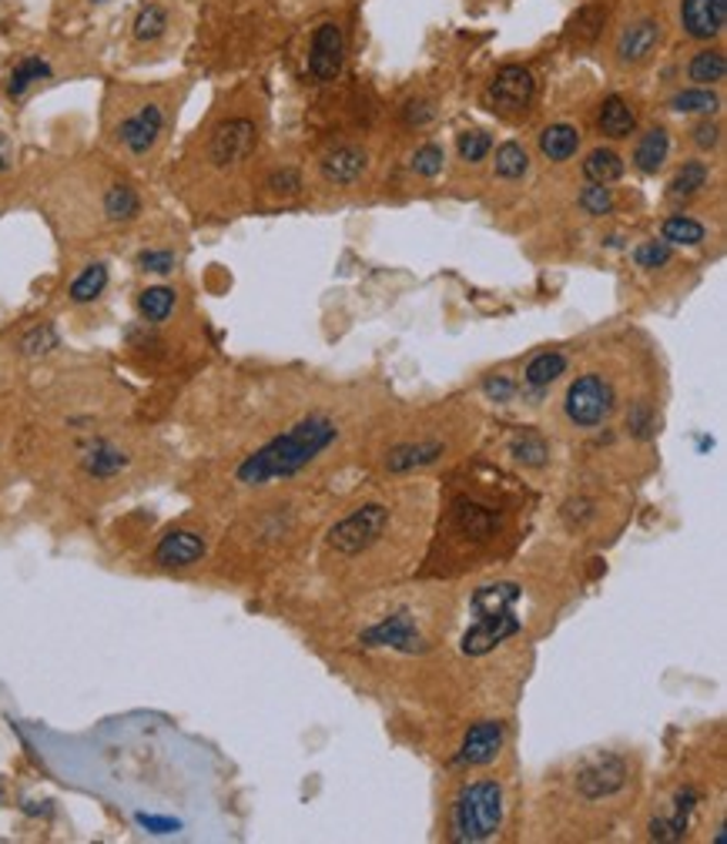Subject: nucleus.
<instances>
[{
	"label": "nucleus",
	"instance_id": "f257e3e1",
	"mask_svg": "<svg viewBox=\"0 0 727 844\" xmlns=\"http://www.w3.org/2000/svg\"><path fill=\"white\" fill-rule=\"evenodd\" d=\"M338 439V422L325 412L298 419L292 430L248 452L235 467V483L242 489H266L272 483L295 480L312 462H319Z\"/></svg>",
	"mask_w": 727,
	"mask_h": 844
},
{
	"label": "nucleus",
	"instance_id": "f03ea898",
	"mask_svg": "<svg viewBox=\"0 0 727 844\" xmlns=\"http://www.w3.org/2000/svg\"><path fill=\"white\" fill-rule=\"evenodd\" d=\"M168 124H171V104L164 98H138L124 111L114 114L111 121V141L118 151H124L132 161H145L151 158L161 141L168 138Z\"/></svg>",
	"mask_w": 727,
	"mask_h": 844
},
{
	"label": "nucleus",
	"instance_id": "7ed1b4c3",
	"mask_svg": "<svg viewBox=\"0 0 727 844\" xmlns=\"http://www.w3.org/2000/svg\"><path fill=\"white\" fill-rule=\"evenodd\" d=\"M503 787L500 781H473L466 784L456 800H453V811H449V837L459 844H480L490 841L500 824H503Z\"/></svg>",
	"mask_w": 727,
	"mask_h": 844
},
{
	"label": "nucleus",
	"instance_id": "20e7f679",
	"mask_svg": "<svg viewBox=\"0 0 727 844\" xmlns=\"http://www.w3.org/2000/svg\"><path fill=\"white\" fill-rule=\"evenodd\" d=\"M138 452L108 433H84L74 443V470L84 483L111 486L135 470Z\"/></svg>",
	"mask_w": 727,
	"mask_h": 844
},
{
	"label": "nucleus",
	"instance_id": "39448f33",
	"mask_svg": "<svg viewBox=\"0 0 727 844\" xmlns=\"http://www.w3.org/2000/svg\"><path fill=\"white\" fill-rule=\"evenodd\" d=\"M255 148H259V124H255L248 114H229L205 135L201 164L208 172L229 175L255 154Z\"/></svg>",
	"mask_w": 727,
	"mask_h": 844
},
{
	"label": "nucleus",
	"instance_id": "423d86ee",
	"mask_svg": "<svg viewBox=\"0 0 727 844\" xmlns=\"http://www.w3.org/2000/svg\"><path fill=\"white\" fill-rule=\"evenodd\" d=\"M390 523H393V510L386 502H362L349 517H342L332 526L329 546L338 557H362L386 536Z\"/></svg>",
	"mask_w": 727,
	"mask_h": 844
},
{
	"label": "nucleus",
	"instance_id": "0eeeda50",
	"mask_svg": "<svg viewBox=\"0 0 727 844\" xmlns=\"http://www.w3.org/2000/svg\"><path fill=\"white\" fill-rule=\"evenodd\" d=\"M614 406H617V393L611 386V378H604L601 372L577 375L564 396V412L577 430H596L601 422L611 419Z\"/></svg>",
	"mask_w": 727,
	"mask_h": 844
},
{
	"label": "nucleus",
	"instance_id": "6e6552de",
	"mask_svg": "<svg viewBox=\"0 0 727 844\" xmlns=\"http://www.w3.org/2000/svg\"><path fill=\"white\" fill-rule=\"evenodd\" d=\"M205 557H208V533L201 526H192V523L171 526L168 533H161L155 550H151V563L158 570H168V573L192 570Z\"/></svg>",
	"mask_w": 727,
	"mask_h": 844
},
{
	"label": "nucleus",
	"instance_id": "1a4fd4ad",
	"mask_svg": "<svg viewBox=\"0 0 727 844\" xmlns=\"http://www.w3.org/2000/svg\"><path fill=\"white\" fill-rule=\"evenodd\" d=\"M630 778V768L624 757L617 754H596L590 761H583L574 774V787L583 800H607L624 791Z\"/></svg>",
	"mask_w": 727,
	"mask_h": 844
},
{
	"label": "nucleus",
	"instance_id": "9d476101",
	"mask_svg": "<svg viewBox=\"0 0 727 844\" xmlns=\"http://www.w3.org/2000/svg\"><path fill=\"white\" fill-rule=\"evenodd\" d=\"M533 98H537V80L520 64H506L503 71H496V77L490 80V88H486V104L496 114H506V117L527 114Z\"/></svg>",
	"mask_w": 727,
	"mask_h": 844
},
{
	"label": "nucleus",
	"instance_id": "9b49d317",
	"mask_svg": "<svg viewBox=\"0 0 727 844\" xmlns=\"http://www.w3.org/2000/svg\"><path fill=\"white\" fill-rule=\"evenodd\" d=\"M661 40H664V24L657 17H651V14L633 17L620 27L614 54L624 67H644L657 54Z\"/></svg>",
	"mask_w": 727,
	"mask_h": 844
},
{
	"label": "nucleus",
	"instance_id": "f8f14e48",
	"mask_svg": "<svg viewBox=\"0 0 727 844\" xmlns=\"http://www.w3.org/2000/svg\"><path fill=\"white\" fill-rule=\"evenodd\" d=\"M503 744H506V728L500 721H480L466 731L453 765L456 768H483V765L496 761Z\"/></svg>",
	"mask_w": 727,
	"mask_h": 844
},
{
	"label": "nucleus",
	"instance_id": "ddd939ff",
	"mask_svg": "<svg viewBox=\"0 0 727 844\" xmlns=\"http://www.w3.org/2000/svg\"><path fill=\"white\" fill-rule=\"evenodd\" d=\"M362 644L366 647H393V650H403V654H419L426 647L422 633H419V626L409 613H393L386 620H379L375 626H369L362 633Z\"/></svg>",
	"mask_w": 727,
	"mask_h": 844
},
{
	"label": "nucleus",
	"instance_id": "4468645a",
	"mask_svg": "<svg viewBox=\"0 0 727 844\" xmlns=\"http://www.w3.org/2000/svg\"><path fill=\"white\" fill-rule=\"evenodd\" d=\"M513 633H520V620L513 617V610L503 613H486L477 620V626L466 630L463 637V654L466 657H486L496 644H503Z\"/></svg>",
	"mask_w": 727,
	"mask_h": 844
},
{
	"label": "nucleus",
	"instance_id": "2eb2a0df",
	"mask_svg": "<svg viewBox=\"0 0 727 844\" xmlns=\"http://www.w3.org/2000/svg\"><path fill=\"white\" fill-rule=\"evenodd\" d=\"M141 211H145V201H141V195H138V188L132 182H124V178L104 182V191H101V219H104V225L124 228V225L138 222Z\"/></svg>",
	"mask_w": 727,
	"mask_h": 844
},
{
	"label": "nucleus",
	"instance_id": "dca6fc26",
	"mask_svg": "<svg viewBox=\"0 0 727 844\" xmlns=\"http://www.w3.org/2000/svg\"><path fill=\"white\" fill-rule=\"evenodd\" d=\"M342 51H346V45H342V30L335 24H322L316 34H312V51H309V74L316 80H332L338 77L342 71Z\"/></svg>",
	"mask_w": 727,
	"mask_h": 844
},
{
	"label": "nucleus",
	"instance_id": "f3484780",
	"mask_svg": "<svg viewBox=\"0 0 727 844\" xmlns=\"http://www.w3.org/2000/svg\"><path fill=\"white\" fill-rule=\"evenodd\" d=\"M369 167V158L356 145H338L329 148L319 161V172L329 185H356Z\"/></svg>",
	"mask_w": 727,
	"mask_h": 844
},
{
	"label": "nucleus",
	"instance_id": "a211bd4d",
	"mask_svg": "<svg viewBox=\"0 0 727 844\" xmlns=\"http://www.w3.org/2000/svg\"><path fill=\"white\" fill-rule=\"evenodd\" d=\"M683 30L698 40H711L727 24V0H683L680 4Z\"/></svg>",
	"mask_w": 727,
	"mask_h": 844
},
{
	"label": "nucleus",
	"instance_id": "6ab92c4d",
	"mask_svg": "<svg viewBox=\"0 0 727 844\" xmlns=\"http://www.w3.org/2000/svg\"><path fill=\"white\" fill-rule=\"evenodd\" d=\"M446 456V443L440 439H416V443H399L386 452V470L403 476V473H412V470H426L433 467V462H440Z\"/></svg>",
	"mask_w": 727,
	"mask_h": 844
},
{
	"label": "nucleus",
	"instance_id": "aec40b11",
	"mask_svg": "<svg viewBox=\"0 0 727 844\" xmlns=\"http://www.w3.org/2000/svg\"><path fill=\"white\" fill-rule=\"evenodd\" d=\"M698 800L701 797H698L694 787H680L677 797H674L670 815H664V818H657L651 824V837L654 841H680L683 834H688V828H691V815L698 811Z\"/></svg>",
	"mask_w": 727,
	"mask_h": 844
},
{
	"label": "nucleus",
	"instance_id": "412c9836",
	"mask_svg": "<svg viewBox=\"0 0 727 844\" xmlns=\"http://www.w3.org/2000/svg\"><path fill=\"white\" fill-rule=\"evenodd\" d=\"M51 61L48 58H40V54H27V58H21L14 67H11V74H8V80H4V95L11 98V101H21V98H27L37 84H45V80H51Z\"/></svg>",
	"mask_w": 727,
	"mask_h": 844
},
{
	"label": "nucleus",
	"instance_id": "4be33fe9",
	"mask_svg": "<svg viewBox=\"0 0 727 844\" xmlns=\"http://www.w3.org/2000/svg\"><path fill=\"white\" fill-rule=\"evenodd\" d=\"M667 151H670L667 132L664 128H651V132L640 135V141L633 148V167H637V172H644V175H654V172H661V164L667 161Z\"/></svg>",
	"mask_w": 727,
	"mask_h": 844
},
{
	"label": "nucleus",
	"instance_id": "5701e85b",
	"mask_svg": "<svg viewBox=\"0 0 727 844\" xmlns=\"http://www.w3.org/2000/svg\"><path fill=\"white\" fill-rule=\"evenodd\" d=\"M596 124H601V132H604L607 138H617V141H620V138H630V135H633L637 114L630 111V104H627L624 98L611 95V98H604V104H601Z\"/></svg>",
	"mask_w": 727,
	"mask_h": 844
},
{
	"label": "nucleus",
	"instance_id": "b1692460",
	"mask_svg": "<svg viewBox=\"0 0 727 844\" xmlns=\"http://www.w3.org/2000/svg\"><path fill=\"white\" fill-rule=\"evenodd\" d=\"M108 265L104 262H91V265H84L77 275H74V282H71V288H67V295H71V302L74 306H88V302H95V299H101L104 295V288H108Z\"/></svg>",
	"mask_w": 727,
	"mask_h": 844
},
{
	"label": "nucleus",
	"instance_id": "393cba45",
	"mask_svg": "<svg viewBox=\"0 0 727 844\" xmlns=\"http://www.w3.org/2000/svg\"><path fill=\"white\" fill-rule=\"evenodd\" d=\"M453 520H456L463 536H473V539H486L496 530V513L490 510V506H480V502H456Z\"/></svg>",
	"mask_w": 727,
	"mask_h": 844
},
{
	"label": "nucleus",
	"instance_id": "a878e982",
	"mask_svg": "<svg viewBox=\"0 0 727 844\" xmlns=\"http://www.w3.org/2000/svg\"><path fill=\"white\" fill-rule=\"evenodd\" d=\"M567 372V356L564 352H540L527 362L523 369V383L530 389H550L557 378Z\"/></svg>",
	"mask_w": 727,
	"mask_h": 844
},
{
	"label": "nucleus",
	"instance_id": "bb28decb",
	"mask_svg": "<svg viewBox=\"0 0 727 844\" xmlns=\"http://www.w3.org/2000/svg\"><path fill=\"white\" fill-rule=\"evenodd\" d=\"M580 148V132L574 124H550L540 135V151L550 161H570Z\"/></svg>",
	"mask_w": 727,
	"mask_h": 844
},
{
	"label": "nucleus",
	"instance_id": "cd10ccee",
	"mask_svg": "<svg viewBox=\"0 0 727 844\" xmlns=\"http://www.w3.org/2000/svg\"><path fill=\"white\" fill-rule=\"evenodd\" d=\"M175 306H178V291L168 288V285H151V288H145V291L138 295V312H141V319L151 322V325L168 322L171 312H175Z\"/></svg>",
	"mask_w": 727,
	"mask_h": 844
},
{
	"label": "nucleus",
	"instance_id": "c85d7f7f",
	"mask_svg": "<svg viewBox=\"0 0 727 844\" xmlns=\"http://www.w3.org/2000/svg\"><path fill=\"white\" fill-rule=\"evenodd\" d=\"M517 604H520V586L517 583H490V586H480L473 594V610L480 617L513 610Z\"/></svg>",
	"mask_w": 727,
	"mask_h": 844
},
{
	"label": "nucleus",
	"instance_id": "c756f323",
	"mask_svg": "<svg viewBox=\"0 0 727 844\" xmlns=\"http://www.w3.org/2000/svg\"><path fill=\"white\" fill-rule=\"evenodd\" d=\"M707 178H711V172H707L704 161H683L677 167V175L670 178V185H667V195L677 198V201H688L701 188H707Z\"/></svg>",
	"mask_w": 727,
	"mask_h": 844
},
{
	"label": "nucleus",
	"instance_id": "7c9ffc66",
	"mask_svg": "<svg viewBox=\"0 0 727 844\" xmlns=\"http://www.w3.org/2000/svg\"><path fill=\"white\" fill-rule=\"evenodd\" d=\"M624 175V158L611 148H596L583 161V178L593 185H611Z\"/></svg>",
	"mask_w": 727,
	"mask_h": 844
},
{
	"label": "nucleus",
	"instance_id": "2f4dec72",
	"mask_svg": "<svg viewBox=\"0 0 727 844\" xmlns=\"http://www.w3.org/2000/svg\"><path fill=\"white\" fill-rule=\"evenodd\" d=\"M509 456L520 462V467L540 470L550 462V443L540 433H517L509 439Z\"/></svg>",
	"mask_w": 727,
	"mask_h": 844
},
{
	"label": "nucleus",
	"instance_id": "473e14b6",
	"mask_svg": "<svg viewBox=\"0 0 727 844\" xmlns=\"http://www.w3.org/2000/svg\"><path fill=\"white\" fill-rule=\"evenodd\" d=\"M493 167H496V175H500V178L517 182V178H523V175L530 172V154H527V148H523V145L506 141V145H500V148H496V161H493Z\"/></svg>",
	"mask_w": 727,
	"mask_h": 844
},
{
	"label": "nucleus",
	"instance_id": "72a5a7b5",
	"mask_svg": "<svg viewBox=\"0 0 727 844\" xmlns=\"http://www.w3.org/2000/svg\"><path fill=\"white\" fill-rule=\"evenodd\" d=\"M724 74H727V58L720 51H701L688 64V77L698 84V88H707V84L724 80Z\"/></svg>",
	"mask_w": 727,
	"mask_h": 844
},
{
	"label": "nucleus",
	"instance_id": "f704fd0d",
	"mask_svg": "<svg viewBox=\"0 0 727 844\" xmlns=\"http://www.w3.org/2000/svg\"><path fill=\"white\" fill-rule=\"evenodd\" d=\"M168 30V11L161 4H145L135 17V40L138 45H155Z\"/></svg>",
	"mask_w": 727,
	"mask_h": 844
},
{
	"label": "nucleus",
	"instance_id": "c9c22d12",
	"mask_svg": "<svg viewBox=\"0 0 727 844\" xmlns=\"http://www.w3.org/2000/svg\"><path fill=\"white\" fill-rule=\"evenodd\" d=\"M670 108L677 114H714L720 108V98L711 88H688L670 98Z\"/></svg>",
	"mask_w": 727,
	"mask_h": 844
},
{
	"label": "nucleus",
	"instance_id": "e433bc0d",
	"mask_svg": "<svg viewBox=\"0 0 727 844\" xmlns=\"http://www.w3.org/2000/svg\"><path fill=\"white\" fill-rule=\"evenodd\" d=\"M661 235H664L667 245H701L704 235H707V228H704L701 222H694L691 215H670V219L664 222Z\"/></svg>",
	"mask_w": 727,
	"mask_h": 844
},
{
	"label": "nucleus",
	"instance_id": "4c0bfd02",
	"mask_svg": "<svg viewBox=\"0 0 727 844\" xmlns=\"http://www.w3.org/2000/svg\"><path fill=\"white\" fill-rule=\"evenodd\" d=\"M580 208L587 211V215H593V219H601V215H611L614 211V191L607 188V185H587L583 191H580Z\"/></svg>",
	"mask_w": 727,
	"mask_h": 844
},
{
	"label": "nucleus",
	"instance_id": "58836bf2",
	"mask_svg": "<svg viewBox=\"0 0 727 844\" xmlns=\"http://www.w3.org/2000/svg\"><path fill=\"white\" fill-rule=\"evenodd\" d=\"M135 265L148 275H171L178 265V256L171 248H145L141 256L135 259Z\"/></svg>",
	"mask_w": 727,
	"mask_h": 844
},
{
	"label": "nucleus",
	"instance_id": "ea45409f",
	"mask_svg": "<svg viewBox=\"0 0 727 844\" xmlns=\"http://www.w3.org/2000/svg\"><path fill=\"white\" fill-rule=\"evenodd\" d=\"M443 161H446V154H443L440 145H422V148H416L409 167L419 178H436L443 172Z\"/></svg>",
	"mask_w": 727,
	"mask_h": 844
},
{
	"label": "nucleus",
	"instance_id": "a19ab883",
	"mask_svg": "<svg viewBox=\"0 0 727 844\" xmlns=\"http://www.w3.org/2000/svg\"><path fill=\"white\" fill-rule=\"evenodd\" d=\"M490 148H493V141H490L486 132H463L459 141H456L459 161H466V164H480L490 154Z\"/></svg>",
	"mask_w": 727,
	"mask_h": 844
},
{
	"label": "nucleus",
	"instance_id": "79ce46f5",
	"mask_svg": "<svg viewBox=\"0 0 727 844\" xmlns=\"http://www.w3.org/2000/svg\"><path fill=\"white\" fill-rule=\"evenodd\" d=\"M266 188L272 198H295L298 191H303V175L295 172V167H275V172L266 178Z\"/></svg>",
	"mask_w": 727,
	"mask_h": 844
},
{
	"label": "nucleus",
	"instance_id": "37998d69",
	"mask_svg": "<svg viewBox=\"0 0 727 844\" xmlns=\"http://www.w3.org/2000/svg\"><path fill=\"white\" fill-rule=\"evenodd\" d=\"M51 349H58V332L51 325H37L21 339L24 356H48Z\"/></svg>",
	"mask_w": 727,
	"mask_h": 844
},
{
	"label": "nucleus",
	"instance_id": "c03bdc74",
	"mask_svg": "<svg viewBox=\"0 0 727 844\" xmlns=\"http://www.w3.org/2000/svg\"><path fill=\"white\" fill-rule=\"evenodd\" d=\"M633 262H637L640 269H661V265L670 262V245H667V241H644V245H637Z\"/></svg>",
	"mask_w": 727,
	"mask_h": 844
},
{
	"label": "nucleus",
	"instance_id": "a18cd8bd",
	"mask_svg": "<svg viewBox=\"0 0 727 844\" xmlns=\"http://www.w3.org/2000/svg\"><path fill=\"white\" fill-rule=\"evenodd\" d=\"M627 430H630L637 439L654 436V409H651L648 402H633L630 412H627Z\"/></svg>",
	"mask_w": 727,
	"mask_h": 844
},
{
	"label": "nucleus",
	"instance_id": "49530a36",
	"mask_svg": "<svg viewBox=\"0 0 727 844\" xmlns=\"http://www.w3.org/2000/svg\"><path fill=\"white\" fill-rule=\"evenodd\" d=\"M433 117H436V104L430 98H412L403 108V121L409 124V128H422V124H430Z\"/></svg>",
	"mask_w": 727,
	"mask_h": 844
},
{
	"label": "nucleus",
	"instance_id": "de8ad7c7",
	"mask_svg": "<svg viewBox=\"0 0 727 844\" xmlns=\"http://www.w3.org/2000/svg\"><path fill=\"white\" fill-rule=\"evenodd\" d=\"M483 393H486L493 402H509L513 396H517V383H513V378H506V375H490L486 383H483Z\"/></svg>",
	"mask_w": 727,
	"mask_h": 844
},
{
	"label": "nucleus",
	"instance_id": "09e8293b",
	"mask_svg": "<svg viewBox=\"0 0 727 844\" xmlns=\"http://www.w3.org/2000/svg\"><path fill=\"white\" fill-rule=\"evenodd\" d=\"M601 24H604V11H596V8H587L580 17H577V34H583V40H593L596 37V30H601Z\"/></svg>",
	"mask_w": 727,
	"mask_h": 844
},
{
	"label": "nucleus",
	"instance_id": "8fccbe9b",
	"mask_svg": "<svg viewBox=\"0 0 727 844\" xmlns=\"http://www.w3.org/2000/svg\"><path fill=\"white\" fill-rule=\"evenodd\" d=\"M691 138H694V145L701 148V151H711V148H717V141H720V128L714 121H701L698 128L691 132Z\"/></svg>",
	"mask_w": 727,
	"mask_h": 844
},
{
	"label": "nucleus",
	"instance_id": "3c124183",
	"mask_svg": "<svg viewBox=\"0 0 727 844\" xmlns=\"http://www.w3.org/2000/svg\"><path fill=\"white\" fill-rule=\"evenodd\" d=\"M564 517H567L574 526H583V523L593 520L596 513H593V502H590V499H570L567 510H564Z\"/></svg>",
	"mask_w": 727,
	"mask_h": 844
},
{
	"label": "nucleus",
	"instance_id": "603ef678",
	"mask_svg": "<svg viewBox=\"0 0 727 844\" xmlns=\"http://www.w3.org/2000/svg\"><path fill=\"white\" fill-rule=\"evenodd\" d=\"M14 172V141L8 132H0V175Z\"/></svg>",
	"mask_w": 727,
	"mask_h": 844
},
{
	"label": "nucleus",
	"instance_id": "864d4df0",
	"mask_svg": "<svg viewBox=\"0 0 727 844\" xmlns=\"http://www.w3.org/2000/svg\"><path fill=\"white\" fill-rule=\"evenodd\" d=\"M0 797H4V791H0Z\"/></svg>",
	"mask_w": 727,
	"mask_h": 844
}]
</instances>
